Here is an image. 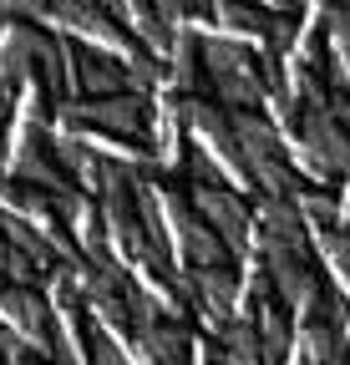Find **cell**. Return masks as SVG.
<instances>
[{
  "label": "cell",
  "mask_w": 350,
  "mask_h": 365,
  "mask_svg": "<svg viewBox=\"0 0 350 365\" xmlns=\"http://www.w3.org/2000/svg\"><path fill=\"white\" fill-rule=\"evenodd\" d=\"M71 117H76V122H92V127H107V132L143 137L148 102H143V97H107V102H86V107H76Z\"/></svg>",
  "instance_id": "1"
},
{
  "label": "cell",
  "mask_w": 350,
  "mask_h": 365,
  "mask_svg": "<svg viewBox=\"0 0 350 365\" xmlns=\"http://www.w3.org/2000/svg\"><path fill=\"white\" fill-rule=\"evenodd\" d=\"M304 148H310V158H315L320 173H340V168H350V137H345L330 117H320V112L304 122Z\"/></svg>",
  "instance_id": "2"
},
{
  "label": "cell",
  "mask_w": 350,
  "mask_h": 365,
  "mask_svg": "<svg viewBox=\"0 0 350 365\" xmlns=\"http://www.w3.org/2000/svg\"><path fill=\"white\" fill-rule=\"evenodd\" d=\"M71 76H76V86L86 91V97H97V102L122 97V66H117V61H107V56H97V51L71 56Z\"/></svg>",
  "instance_id": "3"
},
{
  "label": "cell",
  "mask_w": 350,
  "mask_h": 365,
  "mask_svg": "<svg viewBox=\"0 0 350 365\" xmlns=\"http://www.w3.org/2000/svg\"><path fill=\"white\" fill-rule=\"evenodd\" d=\"M198 208L213 218V234H224L229 244H244V239H249V213H244L224 188H198Z\"/></svg>",
  "instance_id": "4"
},
{
  "label": "cell",
  "mask_w": 350,
  "mask_h": 365,
  "mask_svg": "<svg viewBox=\"0 0 350 365\" xmlns=\"http://www.w3.org/2000/svg\"><path fill=\"white\" fill-rule=\"evenodd\" d=\"M0 314H11L21 330H31V335H46V304H41L31 289H6L0 294Z\"/></svg>",
  "instance_id": "5"
},
{
  "label": "cell",
  "mask_w": 350,
  "mask_h": 365,
  "mask_svg": "<svg viewBox=\"0 0 350 365\" xmlns=\"http://www.w3.org/2000/svg\"><path fill=\"white\" fill-rule=\"evenodd\" d=\"M224 355H229V365H259L264 360V335H259L249 319L244 325H229L224 330Z\"/></svg>",
  "instance_id": "6"
},
{
  "label": "cell",
  "mask_w": 350,
  "mask_h": 365,
  "mask_svg": "<svg viewBox=\"0 0 350 365\" xmlns=\"http://www.w3.org/2000/svg\"><path fill=\"white\" fill-rule=\"evenodd\" d=\"M213 11H218V21H224L229 31H249V36H269V21H274L259 6H249V0H218Z\"/></svg>",
  "instance_id": "7"
},
{
  "label": "cell",
  "mask_w": 350,
  "mask_h": 365,
  "mask_svg": "<svg viewBox=\"0 0 350 365\" xmlns=\"http://www.w3.org/2000/svg\"><path fill=\"white\" fill-rule=\"evenodd\" d=\"M289 6H304V0H289Z\"/></svg>",
  "instance_id": "8"
}]
</instances>
